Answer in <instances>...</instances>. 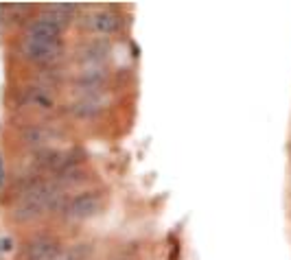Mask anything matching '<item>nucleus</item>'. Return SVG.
Returning <instances> with one entry per match:
<instances>
[{
	"label": "nucleus",
	"mask_w": 291,
	"mask_h": 260,
	"mask_svg": "<svg viewBox=\"0 0 291 260\" xmlns=\"http://www.w3.org/2000/svg\"><path fill=\"white\" fill-rule=\"evenodd\" d=\"M62 201V190L46 181H33L20 192V199L15 203V219L29 221L40 217L44 210L57 208Z\"/></svg>",
	"instance_id": "f257e3e1"
},
{
	"label": "nucleus",
	"mask_w": 291,
	"mask_h": 260,
	"mask_svg": "<svg viewBox=\"0 0 291 260\" xmlns=\"http://www.w3.org/2000/svg\"><path fill=\"white\" fill-rule=\"evenodd\" d=\"M20 53L26 62L33 64H53L62 55V40H46L24 33L20 44Z\"/></svg>",
	"instance_id": "f03ea898"
},
{
	"label": "nucleus",
	"mask_w": 291,
	"mask_h": 260,
	"mask_svg": "<svg viewBox=\"0 0 291 260\" xmlns=\"http://www.w3.org/2000/svg\"><path fill=\"white\" fill-rule=\"evenodd\" d=\"M103 206V192L101 190H86L79 192V195L70 197L68 201L62 203L64 217L70 221H84L90 219L101 210Z\"/></svg>",
	"instance_id": "7ed1b4c3"
},
{
	"label": "nucleus",
	"mask_w": 291,
	"mask_h": 260,
	"mask_svg": "<svg viewBox=\"0 0 291 260\" xmlns=\"http://www.w3.org/2000/svg\"><path fill=\"white\" fill-rule=\"evenodd\" d=\"M62 252V245L55 236L42 234L35 236L26 243L24 247V260H53L57 254Z\"/></svg>",
	"instance_id": "20e7f679"
},
{
	"label": "nucleus",
	"mask_w": 291,
	"mask_h": 260,
	"mask_svg": "<svg viewBox=\"0 0 291 260\" xmlns=\"http://www.w3.org/2000/svg\"><path fill=\"white\" fill-rule=\"evenodd\" d=\"M120 26V18L118 13L109 9H101V11H95V13L88 18V29L97 35H112L116 33Z\"/></svg>",
	"instance_id": "39448f33"
},
{
	"label": "nucleus",
	"mask_w": 291,
	"mask_h": 260,
	"mask_svg": "<svg viewBox=\"0 0 291 260\" xmlns=\"http://www.w3.org/2000/svg\"><path fill=\"white\" fill-rule=\"evenodd\" d=\"M22 101L31 107H37V109H51L55 105V96L51 94L46 86H33V87H26L24 94H22Z\"/></svg>",
	"instance_id": "423d86ee"
},
{
	"label": "nucleus",
	"mask_w": 291,
	"mask_h": 260,
	"mask_svg": "<svg viewBox=\"0 0 291 260\" xmlns=\"http://www.w3.org/2000/svg\"><path fill=\"white\" fill-rule=\"evenodd\" d=\"M107 75L103 70H86L77 77V86L84 87V90H98L103 84H105Z\"/></svg>",
	"instance_id": "0eeeda50"
},
{
	"label": "nucleus",
	"mask_w": 291,
	"mask_h": 260,
	"mask_svg": "<svg viewBox=\"0 0 291 260\" xmlns=\"http://www.w3.org/2000/svg\"><path fill=\"white\" fill-rule=\"evenodd\" d=\"M101 112V107L92 101V98H81L79 103L73 105V114L77 118H92V116H97Z\"/></svg>",
	"instance_id": "6e6552de"
},
{
	"label": "nucleus",
	"mask_w": 291,
	"mask_h": 260,
	"mask_svg": "<svg viewBox=\"0 0 291 260\" xmlns=\"http://www.w3.org/2000/svg\"><path fill=\"white\" fill-rule=\"evenodd\" d=\"M88 254H90V247L88 245H73L68 250H62L53 260H86Z\"/></svg>",
	"instance_id": "1a4fd4ad"
},
{
	"label": "nucleus",
	"mask_w": 291,
	"mask_h": 260,
	"mask_svg": "<svg viewBox=\"0 0 291 260\" xmlns=\"http://www.w3.org/2000/svg\"><path fill=\"white\" fill-rule=\"evenodd\" d=\"M103 53H107V44L105 42H95V44H90V46H86V55L84 57L86 59H92V62H98V59L103 57Z\"/></svg>",
	"instance_id": "9d476101"
}]
</instances>
